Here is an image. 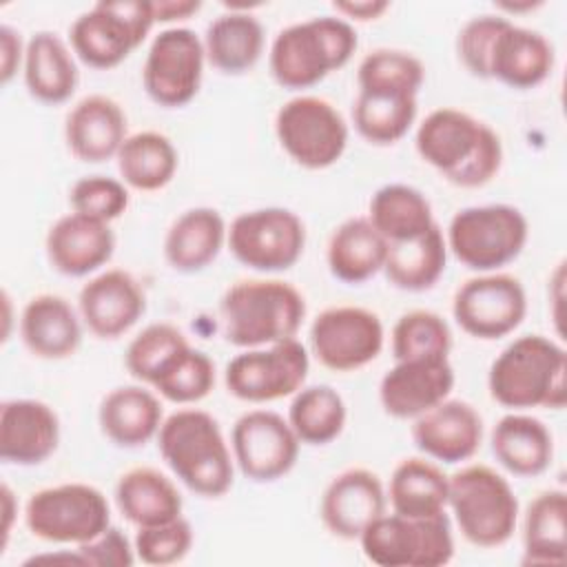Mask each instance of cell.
I'll return each instance as SVG.
<instances>
[{
  "mask_svg": "<svg viewBox=\"0 0 567 567\" xmlns=\"http://www.w3.org/2000/svg\"><path fill=\"white\" fill-rule=\"evenodd\" d=\"M496 461L516 476H538L554 458V436L549 427L529 414H505L489 436Z\"/></svg>",
  "mask_w": 567,
  "mask_h": 567,
  "instance_id": "4dcf8cb0",
  "label": "cell"
},
{
  "mask_svg": "<svg viewBox=\"0 0 567 567\" xmlns=\"http://www.w3.org/2000/svg\"><path fill=\"white\" fill-rule=\"evenodd\" d=\"M206 62L226 75L250 71L264 53V27L246 9H228L217 16L204 33Z\"/></svg>",
  "mask_w": 567,
  "mask_h": 567,
  "instance_id": "f546056e",
  "label": "cell"
},
{
  "mask_svg": "<svg viewBox=\"0 0 567 567\" xmlns=\"http://www.w3.org/2000/svg\"><path fill=\"white\" fill-rule=\"evenodd\" d=\"M153 24L155 16L151 2H97L71 24V51L86 66L106 71L124 62L146 40Z\"/></svg>",
  "mask_w": 567,
  "mask_h": 567,
  "instance_id": "ba28073f",
  "label": "cell"
},
{
  "mask_svg": "<svg viewBox=\"0 0 567 567\" xmlns=\"http://www.w3.org/2000/svg\"><path fill=\"white\" fill-rule=\"evenodd\" d=\"M310 350L332 372H352L372 363L385 341L377 312L361 306H332L310 323Z\"/></svg>",
  "mask_w": 567,
  "mask_h": 567,
  "instance_id": "2e32d148",
  "label": "cell"
},
{
  "mask_svg": "<svg viewBox=\"0 0 567 567\" xmlns=\"http://www.w3.org/2000/svg\"><path fill=\"white\" fill-rule=\"evenodd\" d=\"M126 137V113L109 95L93 93L82 97L64 120L66 148L86 164L117 157Z\"/></svg>",
  "mask_w": 567,
  "mask_h": 567,
  "instance_id": "cb8c5ba5",
  "label": "cell"
},
{
  "mask_svg": "<svg viewBox=\"0 0 567 567\" xmlns=\"http://www.w3.org/2000/svg\"><path fill=\"white\" fill-rule=\"evenodd\" d=\"M69 204L73 213L89 215L93 219L111 224L128 208V188L122 179L106 175L80 177L69 190Z\"/></svg>",
  "mask_w": 567,
  "mask_h": 567,
  "instance_id": "bcb514c9",
  "label": "cell"
},
{
  "mask_svg": "<svg viewBox=\"0 0 567 567\" xmlns=\"http://www.w3.org/2000/svg\"><path fill=\"white\" fill-rule=\"evenodd\" d=\"M0 496H2V514H4V523H2V543H0V547L4 549L7 543H9L11 523H13V514L18 512V507H16V496H13V492H11V487H9L7 483H2Z\"/></svg>",
  "mask_w": 567,
  "mask_h": 567,
  "instance_id": "db71d44e",
  "label": "cell"
},
{
  "mask_svg": "<svg viewBox=\"0 0 567 567\" xmlns=\"http://www.w3.org/2000/svg\"><path fill=\"white\" fill-rule=\"evenodd\" d=\"M412 441L434 461H470L483 443V416L472 403L447 396L414 419Z\"/></svg>",
  "mask_w": 567,
  "mask_h": 567,
  "instance_id": "44dd1931",
  "label": "cell"
},
{
  "mask_svg": "<svg viewBox=\"0 0 567 567\" xmlns=\"http://www.w3.org/2000/svg\"><path fill=\"white\" fill-rule=\"evenodd\" d=\"M388 255L385 237L372 226L368 217H350L339 224L326 248V261L343 284H363L383 270Z\"/></svg>",
  "mask_w": 567,
  "mask_h": 567,
  "instance_id": "d6a6232c",
  "label": "cell"
},
{
  "mask_svg": "<svg viewBox=\"0 0 567 567\" xmlns=\"http://www.w3.org/2000/svg\"><path fill=\"white\" fill-rule=\"evenodd\" d=\"M447 507L463 538L483 549L505 545L518 523V498L494 467L472 463L447 476Z\"/></svg>",
  "mask_w": 567,
  "mask_h": 567,
  "instance_id": "8992f818",
  "label": "cell"
},
{
  "mask_svg": "<svg viewBox=\"0 0 567 567\" xmlns=\"http://www.w3.org/2000/svg\"><path fill=\"white\" fill-rule=\"evenodd\" d=\"M78 312L93 337L120 339L146 312V295L128 270L109 268L80 288Z\"/></svg>",
  "mask_w": 567,
  "mask_h": 567,
  "instance_id": "ac0fdd59",
  "label": "cell"
},
{
  "mask_svg": "<svg viewBox=\"0 0 567 567\" xmlns=\"http://www.w3.org/2000/svg\"><path fill=\"white\" fill-rule=\"evenodd\" d=\"M233 257L259 272L292 268L306 248V226L297 213L266 206L239 213L226 235Z\"/></svg>",
  "mask_w": 567,
  "mask_h": 567,
  "instance_id": "7c38bea8",
  "label": "cell"
},
{
  "mask_svg": "<svg viewBox=\"0 0 567 567\" xmlns=\"http://www.w3.org/2000/svg\"><path fill=\"white\" fill-rule=\"evenodd\" d=\"M454 368L445 359L396 361L379 383V401L394 419H416L454 390Z\"/></svg>",
  "mask_w": 567,
  "mask_h": 567,
  "instance_id": "ffe728a7",
  "label": "cell"
},
{
  "mask_svg": "<svg viewBox=\"0 0 567 567\" xmlns=\"http://www.w3.org/2000/svg\"><path fill=\"white\" fill-rule=\"evenodd\" d=\"M204 42L186 27H168L159 31L146 53L142 66V84L146 95L166 109L186 106L202 86L204 78Z\"/></svg>",
  "mask_w": 567,
  "mask_h": 567,
  "instance_id": "5bb4252c",
  "label": "cell"
},
{
  "mask_svg": "<svg viewBox=\"0 0 567 567\" xmlns=\"http://www.w3.org/2000/svg\"><path fill=\"white\" fill-rule=\"evenodd\" d=\"M24 47L22 75L29 95L42 104H62L71 100L80 73L66 42L53 31H38Z\"/></svg>",
  "mask_w": 567,
  "mask_h": 567,
  "instance_id": "83f0119b",
  "label": "cell"
},
{
  "mask_svg": "<svg viewBox=\"0 0 567 567\" xmlns=\"http://www.w3.org/2000/svg\"><path fill=\"white\" fill-rule=\"evenodd\" d=\"M133 545L137 560H142L144 565H175L184 560L193 547V527L184 516L159 525L137 527Z\"/></svg>",
  "mask_w": 567,
  "mask_h": 567,
  "instance_id": "f6af8a7d",
  "label": "cell"
},
{
  "mask_svg": "<svg viewBox=\"0 0 567 567\" xmlns=\"http://www.w3.org/2000/svg\"><path fill=\"white\" fill-rule=\"evenodd\" d=\"M82 317L60 295L42 292L31 297L20 315V339L24 348L47 361H60L82 343Z\"/></svg>",
  "mask_w": 567,
  "mask_h": 567,
  "instance_id": "484cf974",
  "label": "cell"
},
{
  "mask_svg": "<svg viewBox=\"0 0 567 567\" xmlns=\"http://www.w3.org/2000/svg\"><path fill=\"white\" fill-rule=\"evenodd\" d=\"M567 496L563 489H545L523 514V565L565 563Z\"/></svg>",
  "mask_w": 567,
  "mask_h": 567,
  "instance_id": "74e56055",
  "label": "cell"
},
{
  "mask_svg": "<svg viewBox=\"0 0 567 567\" xmlns=\"http://www.w3.org/2000/svg\"><path fill=\"white\" fill-rule=\"evenodd\" d=\"M157 450L171 472L197 496L219 498L233 487L235 458L217 419L182 408L162 421Z\"/></svg>",
  "mask_w": 567,
  "mask_h": 567,
  "instance_id": "7a4b0ae2",
  "label": "cell"
},
{
  "mask_svg": "<svg viewBox=\"0 0 567 567\" xmlns=\"http://www.w3.org/2000/svg\"><path fill=\"white\" fill-rule=\"evenodd\" d=\"M529 235L527 217L512 204L467 206L450 219L447 250L470 270L498 272L525 248Z\"/></svg>",
  "mask_w": 567,
  "mask_h": 567,
  "instance_id": "52a82bcc",
  "label": "cell"
},
{
  "mask_svg": "<svg viewBox=\"0 0 567 567\" xmlns=\"http://www.w3.org/2000/svg\"><path fill=\"white\" fill-rule=\"evenodd\" d=\"M24 525L44 543L82 545L111 525V507L95 485L60 483L27 498Z\"/></svg>",
  "mask_w": 567,
  "mask_h": 567,
  "instance_id": "9c48e42d",
  "label": "cell"
},
{
  "mask_svg": "<svg viewBox=\"0 0 567 567\" xmlns=\"http://www.w3.org/2000/svg\"><path fill=\"white\" fill-rule=\"evenodd\" d=\"M186 346L188 339L177 326L157 321L133 337L124 352V365L133 379L151 385L168 361Z\"/></svg>",
  "mask_w": 567,
  "mask_h": 567,
  "instance_id": "ee69618b",
  "label": "cell"
},
{
  "mask_svg": "<svg viewBox=\"0 0 567 567\" xmlns=\"http://www.w3.org/2000/svg\"><path fill=\"white\" fill-rule=\"evenodd\" d=\"M363 556L379 567H441L454 558L447 514L410 518L381 514L359 536Z\"/></svg>",
  "mask_w": 567,
  "mask_h": 567,
  "instance_id": "30bf717a",
  "label": "cell"
},
{
  "mask_svg": "<svg viewBox=\"0 0 567 567\" xmlns=\"http://www.w3.org/2000/svg\"><path fill=\"white\" fill-rule=\"evenodd\" d=\"M44 248L53 270L66 277H86L113 257L115 235L106 221L69 213L49 228Z\"/></svg>",
  "mask_w": 567,
  "mask_h": 567,
  "instance_id": "603a6c76",
  "label": "cell"
},
{
  "mask_svg": "<svg viewBox=\"0 0 567 567\" xmlns=\"http://www.w3.org/2000/svg\"><path fill=\"white\" fill-rule=\"evenodd\" d=\"M334 11L343 16V20H357V22H370L379 20L388 9V0H337L332 2Z\"/></svg>",
  "mask_w": 567,
  "mask_h": 567,
  "instance_id": "f907efd6",
  "label": "cell"
},
{
  "mask_svg": "<svg viewBox=\"0 0 567 567\" xmlns=\"http://www.w3.org/2000/svg\"><path fill=\"white\" fill-rule=\"evenodd\" d=\"M567 354L543 334H523L501 350L487 372L489 396L509 410H563Z\"/></svg>",
  "mask_w": 567,
  "mask_h": 567,
  "instance_id": "3957f363",
  "label": "cell"
},
{
  "mask_svg": "<svg viewBox=\"0 0 567 567\" xmlns=\"http://www.w3.org/2000/svg\"><path fill=\"white\" fill-rule=\"evenodd\" d=\"M368 219L388 244L414 239L436 224L430 199L408 184H385L377 188L370 197Z\"/></svg>",
  "mask_w": 567,
  "mask_h": 567,
  "instance_id": "8d00e7d4",
  "label": "cell"
},
{
  "mask_svg": "<svg viewBox=\"0 0 567 567\" xmlns=\"http://www.w3.org/2000/svg\"><path fill=\"white\" fill-rule=\"evenodd\" d=\"M419 157L458 188L489 184L503 166L498 133L474 115L443 106L425 115L414 135Z\"/></svg>",
  "mask_w": 567,
  "mask_h": 567,
  "instance_id": "6da1fadb",
  "label": "cell"
},
{
  "mask_svg": "<svg viewBox=\"0 0 567 567\" xmlns=\"http://www.w3.org/2000/svg\"><path fill=\"white\" fill-rule=\"evenodd\" d=\"M507 22L505 16L483 13L470 18L456 35V53L463 66L481 80H487V55L501 27Z\"/></svg>",
  "mask_w": 567,
  "mask_h": 567,
  "instance_id": "7dc6e473",
  "label": "cell"
},
{
  "mask_svg": "<svg viewBox=\"0 0 567 567\" xmlns=\"http://www.w3.org/2000/svg\"><path fill=\"white\" fill-rule=\"evenodd\" d=\"M75 547L84 556L86 567H131L137 560L135 545L120 527L113 525Z\"/></svg>",
  "mask_w": 567,
  "mask_h": 567,
  "instance_id": "c3c4849f",
  "label": "cell"
},
{
  "mask_svg": "<svg viewBox=\"0 0 567 567\" xmlns=\"http://www.w3.org/2000/svg\"><path fill=\"white\" fill-rule=\"evenodd\" d=\"M164 421L162 403L144 385L113 388L97 408L102 434L117 447H140L157 436Z\"/></svg>",
  "mask_w": 567,
  "mask_h": 567,
  "instance_id": "4316f807",
  "label": "cell"
},
{
  "mask_svg": "<svg viewBox=\"0 0 567 567\" xmlns=\"http://www.w3.org/2000/svg\"><path fill=\"white\" fill-rule=\"evenodd\" d=\"M151 4H153L155 22L186 20L202 9L199 0H153Z\"/></svg>",
  "mask_w": 567,
  "mask_h": 567,
  "instance_id": "816d5d0a",
  "label": "cell"
},
{
  "mask_svg": "<svg viewBox=\"0 0 567 567\" xmlns=\"http://www.w3.org/2000/svg\"><path fill=\"white\" fill-rule=\"evenodd\" d=\"M299 445L288 419L272 410L244 412L230 432L233 458L252 483L284 478L297 463Z\"/></svg>",
  "mask_w": 567,
  "mask_h": 567,
  "instance_id": "e0dca14e",
  "label": "cell"
},
{
  "mask_svg": "<svg viewBox=\"0 0 567 567\" xmlns=\"http://www.w3.org/2000/svg\"><path fill=\"white\" fill-rule=\"evenodd\" d=\"M416 113V95L359 91L352 104V124L365 142L374 146H392L408 135Z\"/></svg>",
  "mask_w": 567,
  "mask_h": 567,
  "instance_id": "f35d334b",
  "label": "cell"
},
{
  "mask_svg": "<svg viewBox=\"0 0 567 567\" xmlns=\"http://www.w3.org/2000/svg\"><path fill=\"white\" fill-rule=\"evenodd\" d=\"M540 2H532V0H527V2H498V9H505V11H527V9H534V7H538Z\"/></svg>",
  "mask_w": 567,
  "mask_h": 567,
  "instance_id": "11a10c76",
  "label": "cell"
},
{
  "mask_svg": "<svg viewBox=\"0 0 567 567\" xmlns=\"http://www.w3.org/2000/svg\"><path fill=\"white\" fill-rule=\"evenodd\" d=\"M24 49L27 47H22L20 33L13 27L2 24L0 27V82L2 84H9L16 71L22 66Z\"/></svg>",
  "mask_w": 567,
  "mask_h": 567,
  "instance_id": "681fc988",
  "label": "cell"
},
{
  "mask_svg": "<svg viewBox=\"0 0 567 567\" xmlns=\"http://www.w3.org/2000/svg\"><path fill=\"white\" fill-rule=\"evenodd\" d=\"M115 159L122 182L142 193L164 188L175 177L179 166L177 148L164 133L157 131H140L128 135Z\"/></svg>",
  "mask_w": 567,
  "mask_h": 567,
  "instance_id": "d590c367",
  "label": "cell"
},
{
  "mask_svg": "<svg viewBox=\"0 0 567 567\" xmlns=\"http://www.w3.org/2000/svg\"><path fill=\"white\" fill-rule=\"evenodd\" d=\"M385 489L368 467L339 472L323 489L319 516L323 527L341 540H359L363 529L385 514Z\"/></svg>",
  "mask_w": 567,
  "mask_h": 567,
  "instance_id": "d6986e66",
  "label": "cell"
},
{
  "mask_svg": "<svg viewBox=\"0 0 567 567\" xmlns=\"http://www.w3.org/2000/svg\"><path fill=\"white\" fill-rule=\"evenodd\" d=\"M452 350V330L447 321L432 310L403 312L392 328L394 361L445 359Z\"/></svg>",
  "mask_w": 567,
  "mask_h": 567,
  "instance_id": "7bdbcfd3",
  "label": "cell"
},
{
  "mask_svg": "<svg viewBox=\"0 0 567 567\" xmlns=\"http://www.w3.org/2000/svg\"><path fill=\"white\" fill-rule=\"evenodd\" d=\"M359 44L354 27L334 16H319L281 29L268 53L272 80L290 91L319 84L343 69Z\"/></svg>",
  "mask_w": 567,
  "mask_h": 567,
  "instance_id": "5b68a950",
  "label": "cell"
},
{
  "mask_svg": "<svg viewBox=\"0 0 567 567\" xmlns=\"http://www.w3.org/2000/svg\"><path fill=\"white\" fill-rule=\"evenodd\" d=\"M458 328L481 341H494L514 332L527 315V295L518 277L507 272H481L463 281L452 299Z\"/></svg>",
  "mask_w": 567,
  "mask_h": 567,
  "instance_id": "9a60e30c",
  "label": "cell"
},
{
  "mask_svg": "<svg viewBox=\"0 0 567 567\" xmlns=\"http://www.w3.org/2000/svg\"><path fill=\"white\" fill-rule=\"evenodd\" d=\"M275 135L284 153L308 171L337 164L348 146L343 115L317 95H295L284 102L275 115Z\"/></svg>",
  "mask_w": 567,
  "mask_h": 567,
  "instance_id": "8fae6325",
  "label": "cell"
},
{
  "mask_svg": "<svg viewBox=\"0 0 567 567\" xmlns=\"http://www.w3.org/2000/svg\"><path fill=\"white\" fill-rule=\"evenodd\" d=\"M348 410L343 396L326 383L303 385L292 394L288 423L306 445H328L346 427Z\"/></svg>",
  "mask_w": 567,
  "mask_h": 567,
  "instance_id": "ab89813d",
  "label": "cell"
},
{
  "mask_svg": "<svg viewBox=\"0 0 567 567\" xmlns=\"http://www.w3.org/2000/svg\"><path fill=\"white\" fill-rule=\"evenodd\" d=\"M445 264V235L439 224H434L430 230L414 239L388 244L383 272L394 288L405 292H423L441 279Z\"/></svg>",
  "mask_w": 567,
  "mask_h": 567,
  "instance_id": "836d02e7",
  "label": "cell"
},
{
  "mask_svg": "<svg viewBox=\"0 0 567 567\" xmlns=\"http://www.w3.org/2000/svg\"><path fill=\"white\" fill-rule=\"evenodd\" d=\"M60 443L58 412L38 399H7L0 405V458L11 465H40Z\"/></svg>",
  "mask_w": 567,
  "mask_h": 567,
  "instance_id": "7402d4cb",
  "label": "cell"
},
{
  "mask_svg": "<svg viewBox=\"0 0 567 567\" xmlns=\"http://www.w3.org/2000/svg\"><path fill=\"white\" fill-rule=\"evenodd\" d=\"M554 69L551 42L534 29L507 20L496 33L487 55V80H498L509 89H534Z\"/></svg>",
  "mask_w": 567,
  "mask_h": 567,
  "instance_id": "d4e9b609",
  "label": "cell"
},
{
  "mask_svg": "<svg viewBox=\"0 0 567 567\" xmlns=\"http://www.w3.org/2000/svg\"><path fill=\"white\" fill-rule=\"evenodd\" d=\"M388 501L394 514L427 518L447 509V474L423 456L403 458L388 485Z\"/></svg>",
  "mask_w": 567,
  "mask_h": 567,
  "instance_id": "e575fe53",
  "label": "cell"
},
{
  "mask_svg": "<svg viewBox=\"0 0 567 567\" xmlns=\"http://www.w3.org/2000/svg\"><path fill=\"white\" fill-rule=\"evenodd\" d=\"M151 388L171 403H197L215 388V363L206 352L188 343L155 377Z\"/></svg>",
  "mask_w": 567,
  "mask_h": 567,
  "instance_id": "b9f144b4",
  "label": "cell"
},
{
  "mask_svg": "<svg viewBox=\"0 0 567 567\" xmlns=\"http://www.w3.org/2000/svg\"><path fill=\"white\" fill-rule=\"evenodd\" d=\"M115 505L135 527L159 525L182 516L177 485L155 467H131L115 483Z\"/></svg>",
  "mask_w": 567,
  "mask_h": 567,
  "instance_id": "1f68e13d",
  "label": "cell"
},
{
  "mask_svg": "<svg viewBox=\"0 0 567 567\" xmlns=\"http://www.w3.org/2000/svg\"><path fill=\"white\" fill-rule=\"evenodd\" d=\"M308 370L310 354L295 337L239 352L226 363L224 383L239 401L268 403L301 390Z\"/></svg>",
  "mask_w": 567,
  "mask_h": 567,
  "instance_id": "4fadbf2b",
  "label": "cell"
},
{
  "mask_svg": "<svg viewBox=\"0 0 567 567\" xmlns=\"http://www.w3.org/2000/svg\"><path fill=\"white\" fill-rule=\"evenodd\" d=\"M425 80L423 62L401 49H374L363 55L357 69L359 91L419 95Z\"/></svg>",
  "mask_w": 567,
  "mask_h": 567,
  "instance_id": "60d3db41",
  "label": "cell"
},
{
  "mask_svg": "<svg viewBox=\"0 0 567 567\" xmlns=\"http://www.w3.org/2000/svg\"><path fill=\"white\" fill-rule=\"evenodd\" d=\"M219 317L228 343L261 348L297 337L306 299L284 279H239L221 295Z\"/></svg>",
  "mask_w": 567,
  "mask_h": 567,
  "instance_id": "277c9868",
  "label": "cell"
},
{
  "mask_svg": "<svg viewBox=\"0 0 567 567\" xmlns=\"http://www.w3.org/2000/svg\"><path fill=\"white\" fill-rule=\"evenodd\" d=\"M40 563H53V565H78V567H86L84 556L78 551V547L71 549H62L55 554H38L24 560V565H40Z\"/></svg>",
  "mask_w": 567,
  "mask_h": 567,
  "instance_id": "f5cc1de1",
  "label": "cell"
},
{
  "mask_svg": "<svg viewBox=\"0 0 567 567\" xmlns=\"http://www.w3.org/2000/svg\"><path fill=\"white\" fill-rule=\"evenodd\" d=\"M226 221L210 206L184 210L164 237L166 264L177 272H199L210 266L226 244Z\"/></svg>",
  "mask_w": 567,
  "mask_h": 567,
  "instance_id": "f1b7e54d",
  "label": "cell"
}]
</instances>
